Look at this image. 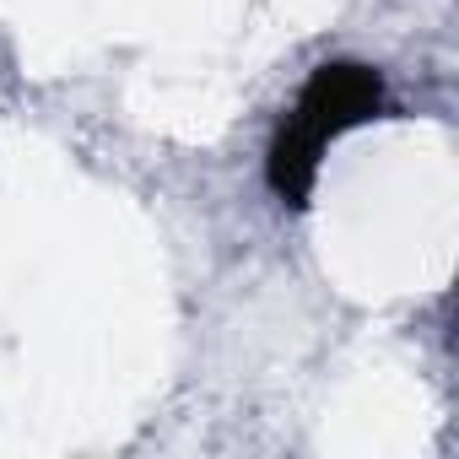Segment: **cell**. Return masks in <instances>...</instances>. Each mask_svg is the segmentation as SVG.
Returning a JSON list of instances; mask_svg holds the SVG:
<instances>
[{"mask_svg": "<svg viewBox=\"0 0 459 459\" xmlns=\"http://www.w3.org/2000/svg\"><path fill=\"white\" fill-rule=\"evenodd\" d=\"M378 103V76H368L362 65H325L314 76V87L303 92V108L298 119L281 130L276 141V157H271V178L281 195H303L308 178H314V157L330 135H341L346 125L368 119Z\"/></svg>", "mask_w": 459, "mask_h": 459, "instance_id": "cell-1", "label": "cell"}]
</instances>
